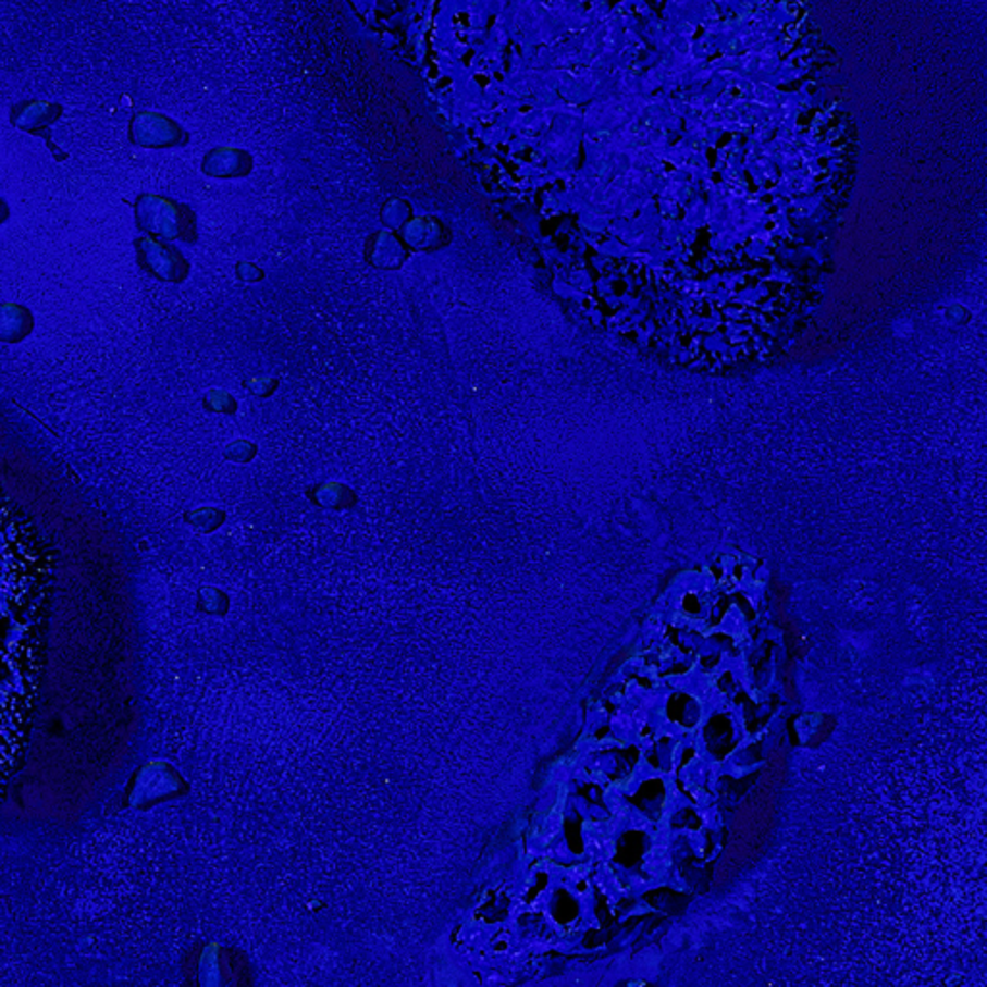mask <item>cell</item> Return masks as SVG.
<instances>
[{
    "mask_svg": "<svg viewBox=\"0 0 987 987\" xmlns=\"http://www.w3.org/2000/svg\"><path fill=\"white\" fill-rule=\"evenodd\" d=\"M182 214H184L182 207L169 203L161 197L141 195L137 199V222H141L144 229L152 230L162 236L189 237L187 236L189 224H186V219Z\"/></svg>",
    "mask_w": 987,
    "mask_h": 987,
    "instance_id": "obj_1",
    "label": "cell"
},
{
    "mask_svg": "<svg viewBox=\"0 0 987 987\" xmlns=\"http://www.w3.org/2000/svg\"><path fill=\"white\" fill-rule=\"evenodd\" d=\"M62 104L45 101H20L10 109V124L42 139H51V127L62 116Z\"/></svg>",
    "mask_w": 987,
    "mask_h": 987,
    "instance_id": "obj_2",
    "label": "cell"
},
{
    "mask_svg": "<svg viewBox=\"0 0 987 987\" xmlns=\"http://www.w3.org/2000/svg\"><path fill=\"white\" fill-rule=\"evenodd\" d=\"M177 132L180 129L176 124L172 120L164 119L162 114L139 112L129 120L127 137L132 144L141 145V147H169V145L176 144Z\"/></svg>",
    "mask_w": 987,
    "mask_h": 987,
    "instance_id": "obj_3",
    "label": "cell"
},
{
    "mask_svg": "<svg viewBox=\"0 0 987 987\" xmlns=\"http://www.w3.org/2000/svg\"><path fill=\"white\" fill-rule=\"evenodd\" d=\"M9 219V205L4 203V199L0 197V222Z\"/></svg>",
    "mask_w": 987,
    "mask_h": 987,
    "instance_id": "obj_4",
    "label": "cell"
}]
</instances>
